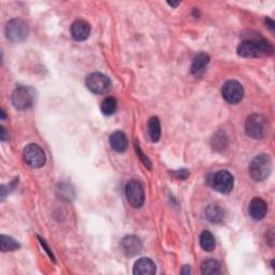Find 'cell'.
<instances>
[{
    "label": "cell",
    "instance_id": "19",
    "mask_svg": "<svg viewBox=\"0 0 275 275\" xmlns=\"http://www.w3.org/2000/svg\"><path fill=\"white\" fill-rule=\"evenodd\" d=\"M200 245L206 252H212L215 248V238L210 231L205 230L201 233V236H200Z\"/></svg>",
    "mask_w": 275,
    "mask_h": 275
},
{
    "label": "cell",
    "instance_id": "3",
    "mask_svg": "<svg viewBox=\"0 0 275 275\" xmlns=\"http://www.w3.org/2000/svg\"><path fill=\"white\" fill-rule=\"evenodd\" d=\"M6 37L8 40H10L13 43H20L26 40L29 33V29L27 24L20 19L11 20L7 24L6 29Z\"/></svg>",
    "mask_w": 275,
    "mask_h": 275
},
{
    "label": "cell",
    "instance_id": "23",
    "mask_svg": "<svg viewBox=\"0 0 275 275\" xmlns=\"http://www.w3.org/2000/svg\"><path fill=\"white\" fill-rule=\"evenodd\" d=\"M212 146L216 151H223L227 146V137L223 132L216 133L212 139Z\"/></svg>",
    "mask_w": 275,
    "mask_h": 275
},
{
    "label": "cell",
    "instance_id": "11",
    "mask_svg": "<svg viewBox=\"0 0 275 275\" xmlns=\"http://www.w3.org/2000/svg\"><path fill=\"white\" fill-rule=\"evenodd\" d=\"M123 252L129 257L138 255L142 249V243L136 236H127L122 240L121 243Z\"/></svg>",
    "mask_w": 275,
    "mask_h": 275
},
{
    "label": "cell",
    "instance_id": "2",
    "mask_svg": "<svg viewBox=\"0 0 275 275\" xmlns=\"http://www.w3.org/2000/svg\"><path fill=\"white\" fill-rule=\"evenodd\" d=\"M248 171L256 182L264 181L272 171V160L268 154H259L249 163Z\"/></svg>",
    "mask_w": 275,
    "mask_h": 275
},
{
    "label": "cell",
    "instance_id": "16",
    "mask_svg": "<svg viewBox=\"0 0 275 275\" xmlns=\"http://www.w3.org/2000/svg\"><path fill=\"white\" fill-rule=\"evenodd\" d=\"M210 63V56L205 54V53H201L195 57V60L193 62V65H191V73L194 74V76L199 77L200 74H202L205 67L209 65Z\"/></svg>",
    "mask_w": 275,
    "mask_h": 275
},
{
    "label": "cell",
    "instance_id": "12",
    "mask_svg": "<svg viewBox=\"0 0 275 275\" xmlns=\"http://www.w3.org/2000/svg\"><path fill=\"white\" fill-rule=\"evenodd\" d=\"M248 212L251 217L255 221H261L265 217L268 212V204L261 198H254L249 203Z\"/></svg>",
    "mask_w": 275,
    "mask_h": 275
},
{
    "label": "cell",
    "instance_id": "17",
    "mask_svg": "<svg viewBox=\"0 0 275 275\" xmlns=\"http://www.w3.org/2000/svg\"><path fill=\"white\" fill-rule=\"evenodd\" d=\"M147 132L149 140H151L152 142H158V141H159L161 135V128L159 119L156 118V116L149 119L147 124Z\"/></svg>",
    "mask_w": 275,
    "mask_h": 275
},
{
    "label": "cell",
    "instance_id": "4",
    "mask_svg": "<svg viewBox=\"0 0 275 275\" xmlns=\"http://www.w3.org/2000/svg\"><path fill=\"white\" fill-rule=\"evenodd\" d=\"M268 123L263 115L261 114H252L248 116L245 123V131L249 138L261 139L266 133Z\"/></svg>",
    "mask_w": 275,
    "mask_h": 275
},
{
    "label": "cell",
    "instance_id": "1",
    "mask_svg": "<svg viewBox=\"0 0 275 275\" xmlns=\"http://www.w3.org/2000/svg\"><path fill=\"white\" fill-rule=\"evenodd\" d=\"M273 53V47L268 41L262 39L246 40L238 46V54L245 58H257L269 56Z\"/></svg>",
    "mask_w": 275,
    "mask_h": 275
},
{
    "label": "cell",
    "instance_id": "25",
    "mask_svg": "<svg viewBox=\"0 0 275 275\" xmlns=\"http://www.w3.org/2000/svg\"><path fill=\"white\" fill-rule=\"evenodd\" d=\"M177 173H178L179 179H181V180H185L188 177V174H189L187 170H181V171H178Z\"/></svg>",
    "mask_w": 275,
    "mask_h": 275
},
{
    "label": "cell",
    "instance_id": "8",
    "mask_svg": "<svg viewBox=\"0 0 275 275\" xmlns=\"http://www.w3.org/2000/svg\"><path fill=\"white\" fill-rule=\"evenodd\" d=\"M12 103L15 109L27 110L33 104V94L29 87L19 86L12 94Z\"/></svg>",
    "mask_w": 275,
    "mask_h": 275
},
{
    "label": "cell",
    "instance_id": "28",
    "mask_svg": "<svg viewBox=\"0 0 275 275\" xmlns=\"http://www.w3.org/2000/svg\"><path fill=\"white\" fill-rule=\"evenodd\" d=\"M169 4V6H171V7H178L179 5H180V3H168Z\"/></svg>",
    "mask_w": 275,
    "mask_h": 275
},
{
    "label": "cell",
    "instance_id": "5",
    "mask_svg": "<svg viewBox=\"0 0 275 275\" xmlns=\"http://www.w3.org/2000/svg\"><path fill=\"white\" fill-rule=\"evenodd\" d=\"M85 85L91 93L104 94L111 87V80L103 73L94 72L87 76Z\"/></svg>",
    "mask_w": 275,
    "mask_h": 275
},
{
    "label": "cell",
    "instance_id": "7",
    "mask_svg": "<svg viewBox=\"0 0 275 275\" xmlns=\"http://www.w3.org/2000/svg\"><path fill=\"white\" fill-rule=\"evenodd\" d=\"M24 159L32 168H41L45 163V154L38 144H28L24 148Z\"/></svg>",
    "mask_w": 275,
    "mask_h": 275
},
{
    "label": "cell",
    "instance_id": "14",
    "mask_svg": "<svg viewBox=\"0 0 275 275\" xmlns=\"http://www.w3.org/2000/svg\"><path fill=\"white\" fill-rule=\"evenodd\" d=\"M156 273V265L149 258H141L133 266V274L153 275Z\"/></svg>",
    "mask_w": 275,
    "mask_h": 275
},
{
    "label": "cell",
    "instance_id": "6",
    "mask_svg": "<svg viewBox=\"0 0 275 275\" xmlns=\"http://www.w3.org/2000/svg\"><path fill=\"white\" fill-rule=\"evenodd\" d=\"M126 198L129 204L135 209H140L143 205L145 200L144 188L139 181L131 180L128 182L126 185Z\"/></svg>",
    "mask_w": 275,
    "mask_h": 275
},
{
    "label": "cell",
    "instance_id": "27",
    "mask_svg": "<svg viewBox=\"0 0 275 275\" xmlns=\"http://www.w3.org/2000/svg\"><path fill=\"white\" fill-rule=\"evenodd\" d=\"M7 138H6V129L4 127H2V140L5 141Z\"/></svg>",
    "mask_w": 275,
    "mask_h": 275
},
{
    "label": "cell",
    "instance_id": "21",
    "mask_svg": "<svg viewBox=\"0 0 275 275\" xmlns=\"http://www.w3.org/2000/svg\"><path fill=\"white\" fill-rule=\"evenodd\" d=\"M0 247H2V251L6 253V252H11V251H15V249H19L20 244L11 237L2 236L0 237Z\"/></svg>",
    "mask_w": 275,
    "mask_h": 275
},
{
    "label": "cell",
    "instance_id": "10",
    "mask_svg": "<svg viewBox=\"0 0 275 275\" xmlns=\"http://www.w3.org/2000/svg\"><path fill=\"white\" fill-rule=\"evenodd\" d=\"M222 94L224 99L226 100L228 103L236 104L239 103L242 100L244 96L243 86L237 81H228L224 84Z\"/></svg>",
    "mask_w": 275,
    "mask_h": 275
},
{
    "label": "cell",
    "instance_id": "9",
    "mask_svg": "<svg viewBox=\"0 0 275 275\" xmlns=\"http://www.w3.org/2000/svg\"><path fill=\"white\" fill-rule=\"evenodd\" d=\"M212 187L218 191L221 194H229L233 188V184H235V181H233V177L230 174V172L226 170H221L216 172L212 180H211Z\"/></svg>",
    "mask_w": 275,
    "mask_h": 275
},
{
    "label": "cell",
    "instance_id": "22",
    "mask_svg": "<svg viewBox=\"0 0 275 275\" xmlns=\"http://www.w3.org/2000/svg\"><path fill=\"white\" fill-rule=\"evenodd\" d=\"M116 107H118V102H116V99L113 97H107L103 100L102 103H101V112L104 115L109 116V115H112L115 113Z\"/></svg>",
    "mask_w": 275,
    "mask_h": 275
},
{
    "label": "cell",
    "instance_id": "18",
    "mask_svg": "<svg viewBox=\"0 0 275 275\" xmlns=\"http://www.w3.org/2000/svg\"><path fill=\"white\" fill-rule=\"evenodd\" d=\"M205 217L209 219L211 223L218 224L224 221L225 212L219 205L211 204L205 209Z\"/></svg>",
    "mask_w": 275,
    "mask_h": 275
},
{
    "label": "cell",
    "instance_id": "26",
    "mask_svg": "<svg viewBox=\"0 0 275 275\" xmlns=\"http://www.w3.org/2000/svg\"><path fill=\"white\" fill-rule=\"evenodd\" d=\"M181 274H190V268L189 265H184V268L181 271Z\"/></svg>",
    "mask_w": 275,
    "mask_h": 275
},
{
    "label": "cell",
    "instance_id": "20",
    "mask_svg": "<svg viewBox=\"0 0 275 275\" xmlns=\"http://www.w3.org/2000/svg\"><path fill=\"white\" fill-rule=\"evenodd\" d=\"M201 273L205 275L210 274H219L221 273V264L215 259H207L201 264Z\"/></svg>",
    "mask_w": 275,
    "mask_h": 275
},
{
    "label": "cell",
    "instance_id": "24",
    "mask_svg": "<svg viewBox=\"0 0 275 275\" xmlns=\"http://www.w3.org/2000/svg\"><path fill=\"white\" fill-rule=\"evenodd\" d=\"M266 242H268L271 246H273V242H274V233L272 230H270L268 233H266Z\"/></svg>",
    "mask_w": 275,
    "mask_h": 275
},
{
    "label": "cell",
    "instance_id": "13",
    "mask_svg": "<svg viewBox=\"0 0 275 275\" xmlns=\"http://www.w3.org/2000/svg\"><path fill=\"white\" fill-rule=\"evenodd\" d=\"M90 25L83 20H78L72 24L71 35L76 41H84L89 37Z\"/></svg>",
    "mask_w": 275,
    "mask_h": 275
},
{
    "label": "cell",
    "instance_id": "15",
    "mask_svg": "<svg viewBox=\"0 0 275 275\" xmlns=\"http://www.w3.org/2000/svg\"><path fill=\"white\" fill-rule=\"evenodd\" d=\"M110 145L114 151L123 153L128 147L127 136L122 131H115L110 136Z\"/></svg>",
    "mask_w": 275,
    "mask_h": 275
}]
</instances>
